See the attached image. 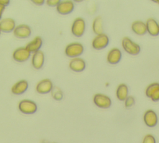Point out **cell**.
<instances>
[{
  "label": "cell",
  "mask_w": 159,
  "mask_h": 143,
  "mask_svg": "<svg viewBox=\"0 0 159 143\" xmlns=\"http://www.w3.org/2000/svg\"><path fill=\"white\" fill-rule=\"evenodd\" d=\"M84 51V47L80 42H72L68 44L65 49V54L71 58L79 57Z\"/></svg>",
  "instance_id": "cell-1"
},
{
  "label": "cell",
  "mask_w": 159,
  "mask_h": 143,
  "mask_svg": "<svg viewBox=\"0 0 159 143\" xmlns=\"http://www.w3.org/2000/svg\"><path fill=\"white\" fill-rule=\"evenodd\" d=\"M18 108L23 114H32L37 111V105L32 100L23 99L19 102Z\"/></svg>",
  "instance_id": "cell-2"
},
{
  "label": "cell",
  "mask_w": 159,
  "mask_h": 143,
  "mask_svg": "<svg viewBox=\"0 0 159 143\" xmlns=\"http://www.w3.org/2000/svg\"><path fill=\"white\" fill-rule=\"evenodd\" d=\"M122 46L124 51L131 55H137L140 51V46L128 37H125L122 39Z\"/></svg>",
  "instance_id": "cell-3"
},
{
  "label": "cell",
  "mask_w": 159,
  "mask_h": 143,
  "mask_svg": "<svg viewBox=\"0 0 159 143\" xmlns=\"http://www.w3.org/2000/svg\"><path fill=\"white\" fill-rule=\"evenodd\" d=\"M86 23L82 17L76 18L71 25V32L73 36L77 37H81L85 31Z\"/></svg>",
  "instance_id": "cell-4"
},
{
  "label": "cell",
  "mask_w": 159,
  "mask_h": 143,
  "mask_svg": "<svg viewBox=\"0 0 159 143\" xmlns=\"http://www.w3.org/2000/svg\"><path fill=\"white\" fill-rule=\"evenodd\" d=\"M94 104L99 108L107 109L111 106V99L110 97L103 94H96L93 97Z\"/></svg>",
  "instance_id": "cell-5"
},
{
  "label": "cell",
  "mask_w": 159,
  "mask_h": 143,
  "mask_svg": "<svg viewBox=\"0 0 159 143\" xmlns=\"http://www.w3.org/2000/svg\"><path fill=\"white\" fill-rule=\"evenodd\" d=\"M109 39L108 36L104 34L96 35L92 41V46L94 49L101 50L105 48L109 44Z\"/></svg>",
  "instance_id": "cell-6"
},
{
  "label": "cell",
  "mask_w": 159,
  "mask_h": 143,
  "mask_svg": "<svg viewBox=\"0 0 159 143\" xmlns=\"http://www.w3.org/2000/svg\"><path fill=\"white\" fill-rule=\"evenodd\" d=\"M30 52L25 47H20L15 49L12 53V57L14 61L19 62H23L27 61L30 57Z\"/></svg>",
  "instance_id": "cell-7"
},
{
  "label": "cell",
  "mask_w": 159,
  "mask_h": 143,
  "mask_svg": "<svg viewBox=\"0 0 159 143\" xmlns=\"http://www.w3.org/2000/svg\"><path fill=\"white\" fill-rule=\"evenodd\" d=\"M14 35L19 39H25L30 36L32 34L31 28L27 24H19L16 27L13 31Z\"/></svg>",
  "instance_id": "cell-8"
},
{
  "label": "cell",
  "mask_w": 159,
  "mask_h": 143,
  "mask_svg": "<svg viewBox=\"0 0 159 143\" xmlns=\"http://www.w3.org/2000/svg\"><path fill=\"white\" fill-rule=\"evenodd\" d=\"M53 83L49 79H44L39 81L36 85V91L41 94H45L53 90Z\"/></svg>",
  "instance_id": "cell-9"
},
{
  "label": "cell",
  "mask_w": 159,
  "mask_h": 143,
  "mask_svg": "<svg viewBox=\"0 0 159 143\" xmlns=\"http://www.w3.org/2000/svg\"><path fill=\"white\" fill-rule=\"evenodd\" d=\"M74 4L71 1H61L56 9L57 12L62 15H66L71 13L74 9Z\"/></svg>",
  "instance_id": "cell-10"
},
{
  "label": "cell",
  "mask_w": 159,
  "mask_h": 143,
  "mask_svg": "<svg viewBox=\"0 0 159 143\" xmlns=\"http://www.w3.org/2000/svg\"><path fill=\"white\" fill-rule=\"evenodd\" d=\"M69 67L74 72H82L86 67V62L80 57L72 58L69 62Z\"/></svg>",
  "instance_id": "cell-11"
},
{
  "label": "cell",
  "mask_w": 159,
  "mask_h": 143,
  "mask_svg": "<svg viewBox=\"0 0 159 143\" xmlns=\"http://www.w3.org/2000/svg\"><path fill=\"white\" fill-rule=\"evenodd\" d=\"M143 121L145 124L149 127L155 126L158 122V117L156 112L151 109L147 110L143 115Z\"/></svg>",
  "instance_id": "cell-12"
},
{
  "label": "cell",
  "mask_w": 159,
  "mask_h": 143,
  "mask_svg": "<svg viewBox=\"0 0 159 143\" xmlns=\"http://www.w3.org/2000/svg\"><path fill=\"white\" fill-rule=\"evenodd\" d=\"M16 22L12 18L7 17L0 21V29L1 32H11L16 28Z\"/></svg>",
  "instance_id": "cell-13"
},
{
  "label": "cell",
  "mask_w": 159,
  "mask_h": 143,
  "mask_svg": "<svg viewBox=\"0 0 159 143\" xmlns=\"http://www.w3.org/2000/svg\"><path fill=\"white\" fill-rule=\"evenodd\" d=\"M29 87V83L25 79L16 82L11 87V92L15 95H20L24 93Z\"/></svg>",
  "instance_id": "cell-14"
},
{
  "label": "cell",
  "mask_w": 159,
  "mask_h": 143,
  "mask_svg": "<svg viewBox=\"0 0 159 143\" xmlns=\"http://www.w3.org/2000/svg\"><path fill=\"white\" fill-rule=\"evenodd\" d=\"M45 61L44 53L42 51H39L33 54L32 57V64L35 69H40L42 67Z\"/></svg>",
  "instance_id": "cell-15"
},
{
  "label": "cell",
  "mask_w": 159,
  "mask_h": 143,
  "mask_svg": "<svg viewBox=\"0 0 159 143\" xmlns=\"http://www.w3.org/2000/svg\"><path fill=\"white\" fill-rule=\"evenodd\" d=\"M42 44L43 41L42 37L40 36H36L30 42L27 43L25 47L30 53L32 52L34 54L40 51V49L41 48Z\"/></svg>",
  "instance_id": "cell-16"
},
{
  "label": "cell",
  "mask_w": 159,
  "mask_h": 143,
  "mask_svg": "<svg viewBox=\"0 0 159 143\" xmlns=\"http://www.w3.org/2000/svg\"><path fill=\"white\" fill-rule=\"evenodd\" d=\"M121 57V51L118 48H112L107 54V61L109 64H116L120 61Z\"/></svg>",
  "instance_id": "cell-17"
},
{
  "label": "cell",
  "mask_w": 159,
  "mask_h": 143,
  "mask_svg": "<svg viewBox=\"0 0 159 143\" xmlns=\"http://www.w3.org/2000/svg\"><path fill=\"white\" fill-rule=\"evenodd\" d=\"M147 31L153 36H157L159 34V26L157 22L153 18H149L146 22Z\"/></svg>",
  "instance_id": "cell-18"
},
{
  "label": "cell",
  "mask_w": 159,
  "mask_h": 143,
  "mask_svg": "<svg viewBox=\"0 0 159 143\" xmlns=\"http://www.w3.org/2000/svg\"><path fill=\"white\" fill-rule=\"evenodd\" d=\"M131 28L134 33L140 36L143 35L147 32L146 24L142 21H134L132 24Z\"/></svg>",
  "instance_id": "cell-19"
},
{
  "label": "cell",
  "mask_w": 159,
  "mask_h": 143,
  "mask_svg": "<svg viewBox=\"0 0 159 143\" xmlns=\"http://www.w3.org/2000/svg\"><path fill=\"white\" fill-rule=\"evenodd\" d=\"M129 89L126 84H120L117 88L116 96L119 101H124L128 97Z\"/></svg>",
  "instance_id": "cell-20"
},
{
  "label": "cell",
  "mask_w": 159,
  "mask_h": 143,
  "mask_svg": "<svg viewBox=\"0 0 159 143\" xmlns=\"http://www.w3.org/2000/svg\"><path fill=\"white\" fill-rule=\"evenodd\" d=\"M93 31L96 35H99L103 33L102 27V19L101 16H97L94 18L92 24Z\"/></svg>",
  "instance_id": "cell-21"
},
{
  "label": "cell",
  "mask_w": 159,
  "mask_h": 143,
  "mask_svg": "<svg viewBox=\"0 0 159 143\" xmlns=\"http://www.w3.org/2000/svg\"><path fill=\"white\" fill-rule=\"evenodd\" d=\"M158 88H159V83L153 82V83L149 84V86H148V87H147V89L145 90L146 96L148 97H150L152 94L153 93V92Z\"/></svg>",
  "instance_id": "cell-22"
},
{
  "label": "cell",
  "mask_w": 159,
  "mask_h": 143,
  "mask_svg": "<svg viewBox=\"0 0 159 143\" xmlns=\"http://www.w3.org/2000/svg\"><path fill=\"white\" fill-rule=\"evenodd\" d=\"M142 143H156L155 138L152 134H147L143 137Z\"/></svg>",
  "instance_id": "cell-23"
},
{
  "label": "cell",
  "mask_w": 159,
  "mask_h": 143,
  "mask_svg": "<svg viewBox=\"0 0 159 143\" xmlns=\"http://www.w3.org/2000/svg\"><path fill=\"white\" fill-rule=\"evenodd\" d=\"M125 101V106L127 108L132 107L135 103V99L132 96H128Z\"/></svg>",
  "instance_id": "cell-24"
},
{
  "label": "cell",
  "mask_w": 159,
  "mask_h": 143,
  "mask_svg": "<svg viewBox=\"0 0 159 143\" xmlns=\"http://www.w3.org/2000/svg\"><path fill=\"white\" fill-rule=\"evenodd\" d=\"M60 0H47L46 1V3L48 6L50 7H56L60 2Z\"/></svg>",
  "instance_id": "cell-25"
},
{
  "label": "cell",
  "mask_w": 159,
  "mask_h": 143,
  "mask_svg": "<svg viewBox=\"0 0 159 143\" xmlns=\"http://www.w3.org/2000/svg\"><path fill=\"white\" fill-rule=\"evenodd\" d=\"M153 101H159V88L155 90L150 97Z\"/></svg>",
  "instance_id": "cell-26"
},
{
  "label": "cell",
  "mask_w": 159,
  "mask_h": 143,
  "mask_svg": "<svg viewBox=\"0 0 159 143\" xmlns=\"http://www.w3.org/2000/svg\"><path fill=\"white\" fill-rule=\"evenodd\" d=\"M53 98L55 99V100H58V101H60L62 99L63 97V94L62 92L58 90V91H55L53 94Z\"/></svg>",
  "instance_id": "cell-27"
},
{
  "label": "cell",
  "mask_w": 159,
  "mask_h": 143,
  "mask_svg": "<svg viewBox=\"0 0 159 143\" xmlns=\"http://www.w3.org/2000/svg\"><path fill=\"white\" fill-rule=\"evenodd\" d=\"M32 2L33 3H34L35 5H37V6H42L43 5L45 1V0H32Z\"/></svg>",
  "instance_id": "cell-28"
},
{
  "label": "cell",
  "mask_w": 159,
  "mask_h": 143,
  "mask_svg": "<svg viewBox=\"0 0 159 143\" xmlns=\"http://www.w3.org/2000/svg\"><path fill=\"white\" fill-rule=\"evenodd\" d=\"M10 3L9 0H0V5L4 6L5 7L7 6H9Z\"/></svg>",
  "instance_id": "cell-29"
},
{
  "label": "cell",
  "mask_w": 159,
  "mask_h": 143,
  "mask_svg": "<svg viewBox=\"0 0 159 143\" xmlns=\"http://www.w3.org/2000/svg\"><path fill=\"white\" fill-rule=\"evenodd\" d=\"M4 9H5V7H4V6L0 5V20L1 19L2 15V13H3L4 11Z\"/></svg>",
  "instance_id": "cell-30"
},
{
  "label": "cell",
  "mask_w": 159,
  "mask_h": 143,
  "mask_svg": "<svg viewBox=\"0 0 159 143\" xmlns=\"http://www.w3.org/2000/svg\"><path fill=\"white\" fill-rule=\"evenodd\" d=\"M154 2H157V3H158V4H159V1H154Z\"/></svg>",
  "instance_id": "cell-31"
},
{
  "label": "cell",
  "mask_w": 159,
  "mask_h": 143,
  "mask_svg": "<svg viewBox=\"0 0 159 143\" xmlns=\"http://www.w3.org/2000/svg\"><path fill=\"white\" fill-rule=\"evenodd\" d=\"M1 29H0V34H1Z\"/></svg>",
  "instance_id": "cell-32"
},
{
  "label": "cell",
  "mask_w": 159,
  "mask_h": 143,
  "mask_svg": "<svg viewBox=\"0 0 159 143\" xmlns=\"http://www.w3.org/2000/svg\"><path fill=\"white\" fill-rule=\"evenodd\" d=\"M158 26H159V24H158Z\"/></svg>",
  "instance_id": "cell-33"
},
{
  "label": "cell",
  "mask_w": 159,
  "mask_h": 143,
  "mask_svg": "<svg viewBox=\"0 0 159 143\" xmlns=\"http://www.w3.org/2000/svg\"><path fill=\"white\" fill-rule=\"evenodd\" d=\"M54 143H56V142H54Z\"/></svg>",
  "instance_id": "cell-34"
}]
</instances>
